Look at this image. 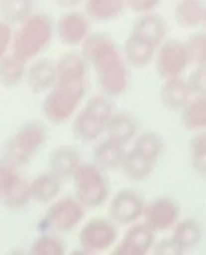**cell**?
Returning <instances> with one entry per match:
<instances>
[{
	"label": "cell",
	"mask_w": 206,
	"mask_h": 255,
	"mask_svg": "<svg viewBox=\"0 0 206 255\" xmlns=\"http://www.w3.org/2000/svg\"><path fill=\"white\" fill-rule=\"evenodd\" d=\"M82 54L95 70L96 81L103 95L115 98L129 86V70L117 42L108 33L93 32L81 47Z\"/></svg>",
	"instance_id": "1"
},
{
	"label": "cell",
	"mask_w": 206,
	"mask_h": 255,
	"mask_svg": "<svg viewBox=\"0 0 206 255\" xmlns=\"http://www.w3.org/2000/svg\"><path fill=\"white\" fill-rule=\"evenodd\" d=\"M54 32H56V23L51 19V16H47L46 12H32L14 30L11 54L25 63H32L49 47Z\"/></svg>",
	"instance_id": "2"
},
{
	"label": "cell",
	"mask_w": 206,
	"mask_h": 255,
	"mask_svg": "<svg viewBox=\"0 0 206 255\" xmlns=\"http://www.w3.org/2000/svg\"><path fill=\"white\" fill-rule=\"evenodd\" d=\"M88 95V81L84 82H58L42 100V112L53 124H63L75 117L82 109Z\"/></svg>",
	"instance_id": "3"
},
{
	"label": "cell",
	"mask_w": 206,
	"mask_h": 255,
	"mask_svg": "<svg viewBox=\"0 0 206 255\" xmlns=\"http://www.w3.org/2000/svg\"><path fill=\"white\" fill-rule=\"evenodd\" d=\"M47 140V126L42 121H26L5 143V163L16 168L28 164Z\"/></svg>",
	"instance_id": "4"
},
{
	"label": "cell",
	"mask_w": 206,
	"mask_h": 255,
	"mask_svg": "<svg viewBox=\"0 0 206 255\" xmlns=\"http://www.w3.org/2000/svg\"><path fill=\"white\" fill-rule=\"evenodd\" d=\"M74 182V196L84 208H98L110 199V184L105 171L95 163H82Z\"/></svg>",
	"instance_id": "5"
},
{
	"label": "cell",
	"mask_w": 206,
	"mask_h": 255,
	"mask_svg": "<svg viewBox=\"0 0 206 255\" xmlns=\"http://www.w3.org/2000/svg\"><path fill=\"white\" fill-rule=\"evenodd\" d=\"M119 229L110 219L96 217L91 219L79 231V248L89 254H103L110 252L117 245Z\"/></svg>",
	"instance_id": "6"
},
{
	"label": "cell",
	"mask_w": 206,
	"mask_h": 255,
	"mask_svg": "<svg viewBox=\"0 0 206 255\" xmlns=\"http://www.w3.org/2000/svg\"><path fill=\"white\" fill-rule=\"evenodd\" d=\"M86 215V208L79 203L75 196H63L56 199L42 217V224L46 229L56 233H70L72 229L82 224Z\"/></svg>",
	"instance_id": "7"
},
{
	"label": "cell",
	"mask_w": 206,
	"mask_h": 255,
	"mask_svg": "<svg viewBox=\"0 0 206 255\" xmlns=\"http://www.w3.org/2000/svg\"><path fill=\"white\" fill-rule=\"evenodd\" d=\"M0 196L4 205L12 212L23 210L33 199L30 180L19 173L18 168L5 161L0 168Z\"/></svg>",
	"instance_id": "8"
},
{
	"label": "cell",
	"mask_w": 206,
	"mask_h": 255,
	"mask_svg": "<svg viewBox=\"0 0 206 255\" xmlns=\"http://www.w3.org/2000/svg\"><path fill=\"white\" fill-rule=\"evenodd\" d=\"M154 65H156L157 75L163 77L164 81L182 77L191 65V58H189L185 42L177 39H168L166 42L157 47Z\"/></svg>",
	"instance_id": "9"
},
{
	"label": "cell",
	"mask_w": 206,
	"mask_h": 255,
	"mask_svg": "<svg viewBox=\"0 0 206 255\" xmlns=\"http://www.w3.org/2000/svg\"><path fill=\"white\" fill-rule=\"evenodd\" d=\"M145 199L135 189H121L108 201V219L115 226H135L143 219L145 212Z\"/></svg>",
	"instance_id": "10"
},
{
	"label": "cell",
	"mask_w": 206,
	"mask_h": 255,
	"mask_svg": "<svg viewBox=\"0 0 206 255\" xmlns=\"http://www.w3.org/2000/svg\"><path fill=\"white\" fill-rule=\"evenodd\" d=\"M180 220V205L177 199L170 196H159L147 203L142 224L156 234L173 231Z\"/></svg>",
	"instance_id": "11"
},
{
	"label": "cell",
	"mask_w": 206,
	"mask_h": 255,
	"mask_svg": "<svg viewBox=\"0 0 206 255\" xmlns=\"http://www.w3.org/2000/svg\"><path fill=\"white\" fill-rule=\"evenodd\" d=\"M56 33L65 46L82 47L88 37L91 35V19L84 11H79V9L65 11L56 21Z\"/></svg>",
	"instance_id": "12"
},
{
	"label": "cell",
	"mask_w": 206,
	"mask_h": 255,
	"mask_svg": "<svg viewBox=\"0 0 206 255\" xmlns=\"http://www.w3.org/2000/svg\"><path fill=\"white\" fill-rule=\"evenodd\" d=\"M156 245V234L143 224H135L107 255H149Z\"/></svg>",
	"instance_id": "13"
},
{
	"label": "cell",
	"mask_w": 206,
	"mask_h": 255,
	"mask_svg": "<svg viewBox=\"0 0 206 255\" xmlns=\"http://www.w3.org/2000/svg\"><path fill=\"white\" fill-rule=\"evenodd\" d=\"M26 86L33 93H49L58 84L56 61H51L47 58H37L35 61L28 65L26 72Z\"/></svg>",
	"instance_id": "14"
},
{
	"label": "cell",
	"mask_w": 206,
	"mask_h": 255,
	"mask_svg": "<svg viewBox=\"0 0 206 255\" xmlns=\"http://www.w3.org/2000/svg\"><path fill=\"white\" fill-rule=\"evenodd\" d=\"M166 33L168 25L163 16H159L157 12L138 16L131 26V35L145 40L154 47H159L161 44L166 42Z\"/></svg>",
	"instance_id": "15"
},
{
	"label": "cell",
	"mask_w": 206,
	"mask_h": 255,
	"mask_svg": "<svg viewBox=\"0 0 206 255\" xmlns=\"http://www.w3.org/2000/svg\"><path fill=\"white\" fill-rule=\"evenodd\" d=\"M89 61L82 51H67L56 60L58 82H84L88 81Z\"/></svg>",
	"instance_id": "16"
},
{
	"label": "cell",
	"mask_w": 206,
	"mask_h": 255,
	"mask_svg": "<svg viewBox=\"0 0 206 255\" xmlns=\"http://www.w3.org/2000/svg\"><path fill=\"white\" fill-rule=\"evenodd\" d=\"M138 136V121L129 112H115L110 117L105 128V138L119 143V145H128L135 142Z\"/></svg>",
	"instance_id": "17"
},
{
	"label": "cell",
	"mask_w": 206,
	"mask_h": 255,
	"mask_svg": "<svg viewBox=\"0 0 206 255\" xmlns=\"http://www.w3.org/2000/svg\"><path fill=\"white\" fill-rule=\"evenodd\" d=\"M192 96L194 95L191 91V86H189L187 79L184 77L164 81L159 89L161 103L168 110H173V112H182L185 109V105L192 100Z\"/></svg>",
	"instance_id": "18"
},
{
	"label": "cell",
	"mask_w": 206,
	"mask_h": 255,
	"mask_svg": "<svg viewBox=\"0 0 206 255\" xmlns=\"http://www.w3.org/2000/svg\"><path fill=\"white\" fill-rule=\"evenodd\" d=\"M81 164V156H79L77 149L72 145L56 147L49 156V171L61 180L74 178Z\"/></svg>",
	"instance_id": "19"
},
{
	"label": "cell",
	"mask_w": 206,
	"mask_h": 255,
	"mask_svg": "<svg viewBox=\"0 0 206 255\" xmlns=\"http://www.w3.org/2000/svg\"><path fill=\"white\" fill-rule=\"evenodd\" d=\"M126 154H128V150L124 145H119L112 140L103 138L96 142L95 149H93V163L103 171L121 170Z\"/></svg>",
	"instance_id": "20"
},
{
	"label": "cell",
	"mask_w": 206,
	"mask_h": 255,
	"mask_svg": "<svg viewBox=\"0 0 206 255\" xmlns=\"http://www.w3.org/2000/svg\"><path fill=\"white\" fill-rule=\"evenodd\" d=\"M105 128L107 124L100 121L98 117H95L91 112L82 107L79 110V114L74 117V123H72V133L77 140L84 143H91V142H100L103 135H105Z\"/></svg>",
	"instance_id": "21"
},
{
	"label": "cell",
	"mask_w": 206,
	"mask_h": 255,
	"mask_svg": "<svg viewBox=\"0 0 206 255\" xmlns=\"http://www.w3.org/2000/svg\"><path fill=\"white\" fill-rule=\"evenodd\" d=\"M61 184L63 180L58 178L54 173L51 171H44V173L37 175L35 178L30 180V187H32V198L37 203H51L53 205L56 199H60L61 192Z\"/></svg>",
	"instance_id": "22"
},
{
	"label": "cell",
	"mask_w": 206,
	"mask_h": 255,
	"mask_svg": "<svg viewBox=\"0 0 206 255\" xmlns=\"http://www.w3.org/2000/svg\"><path fill=\"white\" fill-rule=\"evenodd\" d=\"M156 53H157V47L150 46L149 42L131 35V33L128 35V39L124 40V46H122V54H124L126 63L138 68L145 67L150 61H154Z\"/></svg>",
	"instance_id": "23"
},
{
	"label": "cell",
	"mask_w": 206,
	"mask_h": 255,
	"mask_svg": "<svg viewBox=\"0 0 206 255\" xmlns=\"http://www.w3.org/2000/svg\"><path fill=\"white\" fill-rule=\"evenodd\" d=\"M180 121L187 131H206V96H192L180 112Z\"/></svg>",
	"instance_id": "24"
},
{
	"label": "cell",
	"mask_w": 206,
	"mask_h": 255,
	"mask_svg": "<svg viewBox=\"0 0 206 255\" xmlns=\"http://www.w3.org/2000/svg\"><path fill=\"white\" fill-rule=\"evenodd\" d=\"M205 11L206 5L199 0H180L175 5L173 16L175 21L184 28H196V26H201Z\"/></svg>",
	"instance_id": "25"
},
{
	"label": "cell",
	"mask_w": 206,
	"mask_h": 255,
	"mask_svg": "<svg viewBox=\"0 0 206 255\" xmlns=\"http://www.w3.org/2000/svg\"><path fill=\"white\" fill-rule=\"evenodd\" d=\"M26 72H28V65L16 58L14 54L9 53L0 58V81L5 88H14L26 81Z\"/></svg>",
	"instance_id": "26"
},
{
	"label": "cell",
	"mask_w": 206,
	"mask_h": 255,
	"mask_svg": "<svg viewBox=\"0 0 206 255\" xmlns=\"http://www.w3.org/2000/svg\"><path fill=\"white\" fill-rule=\"evenodd\" d=\"M171 238L184 248L185 252L192 250L199 245L203 238V227L196 219H182L171 231Z\"/></svg>",
	"instance_id": "27"
},
{
	"label": "cell",
	"mask_w": 206,
	"mask_h": 255,
	"mask_svg": "<svg viewBox=\"0 0 206 255\" xmlns=\"http://www.w3.org/2000/svg\"><path fill=\"white\" fill-rule=\"evenodd\" d=\"M126 9L122 0H88L84 4V12L95 21H110L115 19Z\"/></svg>",
	"instance_id": "28"
},
{
	"label": "cell",
	"mask_w": 206,
	"mask_h": 255,
	"mask_svg": "<svg viewBox=\"0 0 206 255\" xmlns=\"http://www.w3.org/2000/svg\"><path fill=\"white\" fill-rule=\"evenodd\" d=\"M154 166H156V161L149 159V157H145L143 154L136 152L135 149H129L121 170H122V173L128 178H131V180H143V178H147L152 173Z\"/></svg>",
	"instance_id": "29"
},
{
	"label": "cell",
	"mask_w": 206,
	"mask_h": 255,
	"mask_svg": "<svg viewBox=\"0 0 206 255\" xmlns=\"http://www.w3.org/2000/svg\"><path fill=\"white\" fill-rule=\"evenodd\" d=\"M131 149H135L136 152L143 154L145 157H149V159L157 163V159H159L164 152V142L159 133L142 131V133H138V136L135 138Z\"/></svg>",
	"instance_id": "30"
},
{
	"label": "cell",
	"mask_w": 206,
	"mask_h": 255,
	"mask_svg": "<svg viewBox=\"0 0 206 255\" xmlns=\"http://www.w3.org/2000/svg\"><path fill=\"white\" fill-rule=\"evenodd\" d=\"M28 252L30 255H68L67 245L63 243V240L51 233H44L37 236L32 241V247Z\"/></svg>",
	"instance_id": "31"
},
{
	"label": "cell",
	"mask_w": 206,
	"mask_h": 255,
	"mask_svg": "<svg viewBox=\"0 0 206 255\" xmlns=\"http://www.w3.org/2000/svg\"><path fill=\"white\" fill-rule=\"evenodd\" d=\"M82 107H84L88 112H91L95 117H98L100 121H103L105 124H107L108 121H110V117L117 112L115 107H114V102H112V98L107 95H103V93L89 96Z\"/></svg>",
	"instance_id": "32"
},
{
	"label": "cell",
	"mask_w": 206,
	"mask_h": 255,
	"mask_svg": "<svg viewBox=\"0 0 206 255\" xmlns=\"http://www.w3.org/2000/svg\"><path fill=\"white\" fill-rule=\"evenodd\" d=\"M185 46H187L189 51L191 65H194V67H206V32L192 33L185 40Z\"/></svg>",
	"instance_id": "33"
},
{
	"label": "cell",
	"mask_w": 206,
	"mask_h": 255,
	"mask_svg": "<svg viewBox=\"0 0 206 255\" xmlns=\"http://www.w3.org/2000/svg\"><path fill=\"white\" fill-rule=\"evenodd\" d=\"M187 82L194 96H206V67H194Z\"/></svg>",
	"instance_id": "34"
},
{
	"label": "cell",
	"mask_w": 206,
	"mask_h": 255,
	"mask_svg": "<svg viewBox=\"0 0 206 255\" xmlns=\"http://www.w3.org/2000/svg\"><path fill=\"white\" fill-rule=\"evenodd\" d=\"M152 255H185V250L173 240V238H163V240L156 241L154 245Z\"/></svg>",
	"instance_id": "35"
},
{
	"label": "cell",
	"mask_w": 206,
	"mask_h": 255,
	"mask_svg": "<svg viewBox=\"0 0 206 255\" xmlns=\"http://www.w3.org/2000/svg\"><path fill=\"white\" fill-rule=\"evenodd\" d=\"M12 40H14V30H12L11 23L2 19L0 23V58L11 53Z\"/></svg>",
	"instance_id": "36"
},
{
	"label": "cell",
	"mask_w": 206,
	"mask_h": 255,
	"mask_svg": "<svg viewBox=\"0 0 206 255\" xmlns=\"http://www.w3.org/2000/svg\"><path fill=\"white\" fill-rule=\"evenodd\" d=\"M124 5H126V9L136 12L138 16H143V14L154 12V9L159 5V2H157V0H126Z\"/></svg>",
	"instance_id": "37"
},
{
	"label": "cell",
	"mask_w": 206,
	"mask_h": 255,
	"mask_svg": "<svg viewBox=\"0 0 206 255\" xmlns=\"http://www.w3.org/2000/svg\"><path fill=\"white\" fill-rule=\"evenodd\" d=\"M189 154L191 157L205 156L206 154V131L194 133V136L189 142Z\"/></svg>",
	"instance_id": "38"
},
{
	"label": "cell",
	"mask_w": 206,
	"mask_h": 255,
	"mask_svg": "<svg viewBox=\"0 0 206 255\" xmlns=\"http://www.w3.org/2000/svg\"><path fill=\"white\" fill-rule=\"evenodd\" d=\"M191 164H192V168H194V171H198L199 175L206 177V154L205 156L191 157Z\"/></svg>",
	"instance_id": "39"
},
{
	"label": "cell",
	"mask_w": 206,
	"mask_h": 255,
	"mask_svg": "<svg viewBox=\"0 0 206 255\" xmlns=\"http://www.w3.org/2000/svg\"><path fill=\"white\" fill-rule=\"evenodd\" d=\"M7 255H30V252L23 250V248H14V250H11Z\"/></svg>",
	"instance_id": "40"
},
{
	"label": "cell",
	"mask_w": 206,
	"mask_h": 255,
	"mask_svg": "<svg viewBox=\"0 0 206 255\" xmlns=\"http://www.w3.org/2000/svg\"><path fill=\"white\" fill-rule=\"evenodd\" d=\"M68 255H93V254H89V252L82 250V248H75V250L68 252Z\"/></svg>",
	"instance_id": "41"
},
{
	"label": "cell",
	"mask_w": 206,
	"mask_h": 255,
	"mask_svg": "<svg viewBox=\"0 0 206 255\" xmlns=\"http://www.w3.org/2000/svg\"><path fill=\"white\" fill-rule=\"evenodd\" d=\"M201 28H203V32H206V11H205V16H203V23H201Z\"/></svg>",
	"instance_id": "42"
}]
</instances>
